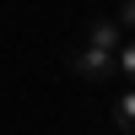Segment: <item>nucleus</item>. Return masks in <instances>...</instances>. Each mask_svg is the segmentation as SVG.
Here are the masks:
<instances>
[{"mask_svg": "<svg viewBox=\"0 0 135 135\" xmlns=\"http://www.w3.org/2000/svg\"><path fill=\"white\" fill-rule=\"evenodd\" d=\"M65 65H70L81 81H119V54L92 49V43H76V49H65Z\"/></svg>", "mask_w": 135, "mask_h": 135, "instance_id": "nucleus-1", "label": "nucleus"}, {"mask_svg": "<svg viewBox=\"0 0 135 135\" xmlns=\"http://www.w3.org/2000/svg\"><path fill=\"white\" fill-rule=\"evenodd\" d=\"M81 43H92V49H108V54H119V49H124V27H119L114 16H92V22H86V32H81Z\"/></svg>", "mask_w": 135, "mask_h": 135, "instance_id": "nucleus-2", "label": "nucleus"}, {"mask_svg": "<svg viewBox=\"0 0 135 135\" xmlns=\"http://www.w3.org/2000/svg\"><path fill=\"white\" fill-rule=\"evenodd\" d=\"M114 124H119V135H135V86H124L114 97Z\"/></svg>", "mask_w": 135, "mask_h": 135, "instance_id": "nucleus-3", "label": "nucleus"}, {"mask_svg": "<svg viewBox=\"0 0 135 135\" xmlns=\"http://www.w3.org/2000/svg\"><path fill=\"white\" fill-rule=\"evenodd\" d=\"M119 81L135 86V38H124V49H119Z\"/></svg>", "mask_w": 135, "mask_h": 135, "instance_id": "nucleus-4", "label": "nucleus"}, {"mask_svg": "<svg viewBox=\"0 0 135 135\" xmlns=\"http://www.w3.org/2000/svg\"><path fill=\"white\" fill-rule=\"evenodd\" d=\"M114 22L124 27V38H135V0H124V6H119V16H114Z\"/></svg>", "mask_w": 135, "mask_h": 135, "instance_id": "nucleus-5", "label": "nucleus"}]
</instances>
